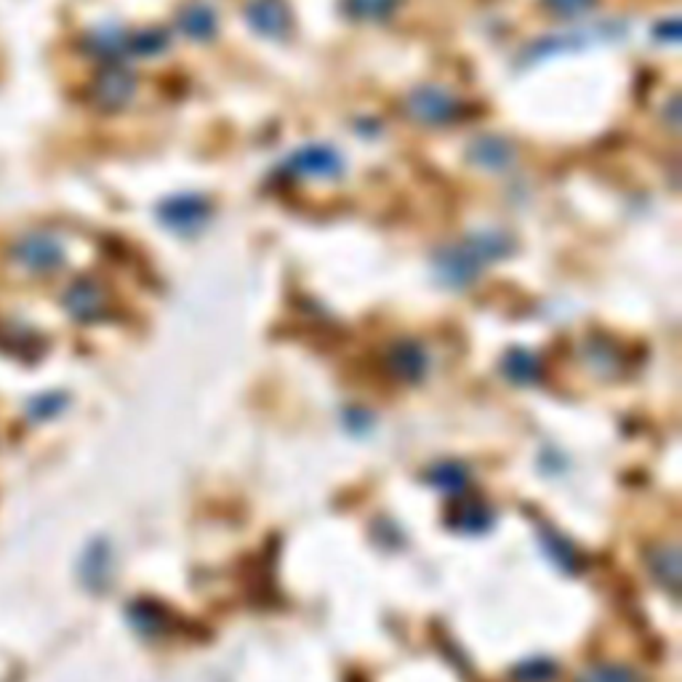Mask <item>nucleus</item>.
Returning a JSON list of instances; mask_svg holds the SVG:
<instances>
[{
    "label": "nucleus",
    "instance_id": "obj_5",
    "mask_svg": "<svg viewBox=\"0 0 682 682\" xmlns=\"http://www.w3.org/2000/svg\"><path fill=\"white\" fill-rule=\"evenodd\" d=\"M163 221L174 229H193L208 216V203L197 195H180L163 206Z\"/></svg>",
    "mask_w": 682,
    "mask_h": 682
},
{
    "label": "nucleus",
    "instance_id": "obj_6",
    "mask_svg": "<svg viewBox=\"0 0 682 682\" xmlns=\"http://www.w3.org/2000/svg\"><path fill=\"white\" fill-rule=\"evenodd\" d=\"M430 366L424 347L416 342H400L390 349V368L398 379L419 381Z\"/></svg>",
    "mask_w": 682,
    "mask_h": 682
},
{
    "label": "nucleus",
    "instance_id": "obj_15",
    "mask_svg": "<svg viewBox=\"0 0 682 682\" xmlns=\"http://www.w3.org/2000/svg\"><path fill=\"white\" fill-rule=\"evenodd\" d=\"M582 682H640V680H637L632 669L624 664H600L592 667L582 678Z\"/></svg>",
    "mask_w": 682,
    "mask_h": 682
},
{
    "label": "nucleus",
    "instance_id": "obj_16",
    "mask_svg": "<svg viewBox=\"0 0 682 682\" xmlns=\"http://www.w3.org/2000/svg\"><path fill=\"white\" fill-rule=\"evenodd\" d=\"M451 526L458 528V531L480 533L490 526V515H488V509H483V507H467L464 512H458V518L451 522Z\"/></svg>",
    "mask_w": 682,
    "mask_h": 682
},
{
    "label": "nucleus",
    "instance_id": "obj_13",
    "mask_svg": "<svg viewBox=\"0 0 682 682\" xmlns=\"http://www.w3.org/2000/svg\"><path fill=\"white\" fill-rule=\"evenodd\" d=\"M426 480L432 483V486H437L440 490H451V494H458V490H464L467 486L469 475L467 469L458 467V464H440L430 472V477Z\"/></svg>",
    "mask_w": 682,
    "mask_h": 682
},
{
    "label": "nucleus",
    "instance_id": "obj_18",
    "mask_svg": "<svg viewBox=\"0 0 682 682\" xmlns=\"http://www.w3.org/2000/svg\"><path fill=\"white\" fill-rule=\"evenodd\" d=\"M544 6L557 17H578L595 6V0H544Z\"/></svg>",
    "mask_w": 682,
    "mask_h": 682
},
{
    "label": "nucleus",
    "instance_id": "obj_10",
    "mask_svg": "<svg viewBox=\"0 0 682 682\" xmlns=\"http://www.w3.org/2000/svg\"><path fill=\"white\" fill-rule=\"evenodd\" d=\"M182 30L195 41H206L216 33V14L208 6H190L180 19Z\"/></svg>",
    "mask_w": 682,
    "mask_h": 682
},
{
    "label": "nucleus",
    "instance_id": "obj_17",
    "mask_svg": "<svg viewBox=\"0 0 682 682\" xmlns=\"http://www.w3.org/2000/svg\"><path fill=\"white\" fill-rule=\"evenodd\" d=\"M554 672H557V669H554L550 661H528V664H522L515 674H518L520 682H546Z\"/></svg>",
    "mask_w": 682,
    "mask_h": 682
},
{
    "label": "nucleus",
    "instance_id": "obj_2",
    "mask_svg": "<svg viewBox=\"0 0 682 682\" xmlns=\"http://www.w3.org/2000/svg\"><path fill=\"white\" fill-rule=\"evenodd\" d=\"M405 110L413 120H419V123H424V126H445V123H454V120H458V115L464 112V107L454 94L443 91V88H435V86H424V88H416V91L408 97Z\"/></svg>",
    "mask_w": 682,
    "mask_h": 682
},
{
    "label": "nucleus",
    "instance_id": "obj_3",
    "mask_svg": "<svg viewBox=\"0 0 682 682\" xmlns=\"http://www.w3.org/2000/svg\"><path fill=\"white\" fill-rule=\"evenodd\" d=\"M289 169L296 176H307V180H336L344 171V161L331 147L310 144L293 152Z\"/></svg>",
    "mask_w": 682,
    "mask_h": 682
},
{
    "label": "nucleus",
    "instance_id": "obj_9",
    "mask_svg": "<svg viewBox=\"0 0 682 682\" xmlns=\"http://www.w3.org/2000/svg\"><path fill=\"white\" fill-rule=\"evenodd\" d=\"M69 312L78 317H97L101 310H105V296H101L99 285L97 283H88V280H83V283L73 285V291H69L67 296Z\"/></svg>",
    "mask_w": 682,
    "mask_h": 682
},
{
    "label": "nucleus",
    "instance_id": "obj_11",
    "mask_svg": "<svg viewBox=\"0 0 682 682\" xmlns=\"http://www.w3.org/2000/svg\"><path fill=\"white\" fill-rule=\"evenodd\" d=\"M650 569H653L656 578L667 586V589L678 592L680 582V557L674 546H661L659 552L650 554Z\"/></svg>",
    "mask_w": 682,
    "mask_h": 682
},
{
    "label": "nucleus",
    "instance_id": "obj_4",
    "mask_svg": "<svg viewBox=\"0 0 682 682\" xmlns=\"http://www.w3.org/2000/svg\"><path fill=\"white\" fill-rule=\"evenodd\" d=\"M246 17L251 28L264 37H285L291 28V17L283 0H251Z\"/></svg>",
    "mask_w": 682,
    "mask_h": 682
},
{
    "label": "nucleus",
    "instance_id": "obj_7",
    "mask_svg": "<svg viewBox=\"0 0 682 682\" xmlns=\"http://www.w3.org/2000/svg\"><path fill=\"white\" fill-rule=\"evenodd\" d=\"M469 161L486 171H504L515 161V150L507 139L483 137L469 147Z\"/></svg>",
    "mask_w": 682,
    "mask_h": 682
},
{
    "label": "nucleus",
    "instance_id": "obj_12",
    "mask_svg": "<svg viewBox=\"0 0 682 682\" xmlns=\"http://www.w3.org/2000/svg\"><path fill=\"white\" fill-rule=\"evenodd\" d=\"M504 374L512 381H518V385H533L541 376V362L533 358V355L518 349V353L509 355L507 362H504Z\"/></svg>",
    "mask_w": 682,
    "mask_h": 682
},
{
    "label": "nucleus",
    "instance_id": "obj_1",
    "mask_svg": "<svg viewBox=\"0 0 682 682\" xmlns=\"http://www.w3.org/2000/svg\"><path fill=\"white\" fill-rule=\"evenodd\" d=\"M509 251V240L504 235L496 232H483L469 238L467 243L448 248L443 251L435 261L437 275L443 278V283L462 289V285L472 283L477 278V272L483 270V264L490 259H499Z\"/></svg>",
    "mask_w": 682,
    "mask_h": 682
},
{
    "label": "nucleus",
    "instance_id": "obj_8",
    "mask_svg": "<svg viewBox=\"0 0 682 682\" xmlns=\"http://www.w3.org/2000/svg\"><path fill=\"white\" fill-rule=\"evenodd\" d=\"M133 94V78L129 75V69L123 67H112L101 75L99 80V97L105 105L120 107L131 99Z\"/></svg>",
    "mask_w": 682,
    "mask_h": 682
},
{
    "label": "nucleus",
    "instance_id": "obj_14",
    "mask_svg": "<svg viewBox=\"0 0 682 682\" xmlns=\"http://www.w3.org/2000/svg\"><path fill=\"white\" fill-rule=\"evenodd\" d=\"M347 14L355 19H387L398 0H347Z\"/></svg>",
    "mask_w": 682,
    "mask_h": 682
}]
</instances>
